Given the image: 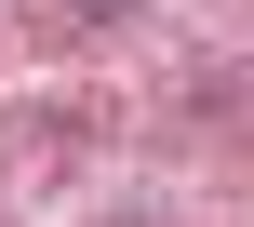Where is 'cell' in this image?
<instances>
[{
    "instance_id": "6da1fadb",
    "label": "cell",
    "mask_w": 254,
    "mask_h": 227,
    "mask_svg": "<svg viewBox=\"0 0 254 227\" xmlns=\"http://www.w3.org/2000/svg\"><path fill=\"white\" fill-rule=\"evenodd\" d=\"M67 13H80V27H121V13H134V0H67Z\"/></svg>"
}]
</instances>
